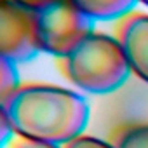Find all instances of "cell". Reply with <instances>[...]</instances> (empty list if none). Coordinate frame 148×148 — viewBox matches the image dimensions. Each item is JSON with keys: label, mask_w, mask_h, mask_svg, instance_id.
<instances>
[{"label": "cell", "mask_w": 148, "mask_h": 148, "mask_svg": "<svg viewBox=\"0 0 148 148\" xmlns=\"http://www.w3.org/2000/svg\"><path fill=\"white\" fill-rule=\"evenodd\" d=\"M0 112L21 139L58 146L80 138L91 119L89 103L82 94L49 84L21 86L0 101Z\"/></svg>", "instance_id": "6da1fadb"}, {"label": "cell", "mask_w": 148, "mask_h": 148, "mask_svg": "<svg viewBox=\"0 0 148 148\" xmlns=\"http://www.w3.org/2000/svg\"><path fill=\"white\" fill-rule=\"evenodd\" d=\"M63 70L79 91L96 96L115 92L132 73L120 38L101 32L91 33L64 58Z\"/></svg>", "instance_id": "7a4b0ae2"}, {"label": "cell", "mask_w": 148, "mask_h": 148, "mask_svg": "<svg viewBox=\"0 0 148 148\" xmlns=\"http://www.w3.org/2000/svg\"><path fill=\"white\" fill-rule=\"evenodd\" d=\"M35 30L40 52L64 59L94 33V21L70 0H59L35 14Z\"/></svg>", "instance_id": "3957f363"}, {"label": "cell", "mask_w": 148, "mask_h": 148, "mask_svg": "<svg viewBox=\"0 0 148 148\" xmlns=\"http://www.w3.org/2000/svg\"><path fill=\"white\" fill-rule=\"evenodd\" d=\"M0 54L14 63L32 61L40 54L35 30V12L12 0L0 4Z\"/></svg>", "instance_id": "277c9868"}, {"label": "cell", "mask_w": 148, "mask_h": 148, "mask_svg": "<svg viewBox=\"0 0 148 148\" xmlns=\"http://www.w3.org/2000/svg\"><path fill=\"white\" fill-rule=\"evenodd\" d=\"M120 44L127 56L131 71L148 84V14H131L120 26Z\"/></svg>", "instance_id": "5b68a950"}, {"label": "cell", "mask_w": 148, "mask_h": 148, "mask_svg": "<svg viewBox=\"0 0 148 148\" xmlns=\"http://www.w3.org/2000/svg\"><path fill=\"white\" fill-rule=\"evenodd\" d=\"M70 2L94 23L127 18L131 16L134 5L139 4L138 0H70Z\"/></svg>", "instance_id": "8992f818"}, {"label": "cell", "mask_w": 148, "mask_h": 148, "mask_svg": "<svg viewBox=\"0 0 148 148\" xmlns=\"http://www.w3.org/2000/svg\"><path fill=\"white\" fill-rule=\"evenodd\" d=\"M21 87L18 63L0 56V101L9 98Z\"/></svg>", "instance_id": "52a82bcc"}, {"label": "cell", "mask_w": 148, "mask_h": 148, "mask_svg": "<svg viewBox=\"0 0 148 148\" xmlns=\"http://www.w3.org/2000/svg\"><path fill=\"white\" fill-rule=\"evenodd\" d=\"M117 148H148V124L127 125L117 134Z\"/></svg>", "instance_id": "ba28073f"}, {"label": "cell", "mask_w": 148, "mask_h": 148, "mask_svg": "<svg viewBox=\"0 0 148 148\" xmlns=\"http://www.w3.org/2000/svg\"><path fill=\"white\" fill-rule=\"evenodd\" d=\"M64 148H117V146L108 143V141H105V139L82 134L80 138H77V139H73L71 143H68Z\"/></svg>", "instance_id": "9c48e42d"}, {"label": "cell", "mask_w": 148, "mask_h": 148, "mask_svg": "<svg viewBox=\"0 0 148 148\" xmlns=\"http://www.w3.org/2000/svg\"><path fill=\"white\" fill-rule=\"evenodd\" d=\"M12 2H16L18 5H21V7H25V9H28V11L37 14V12L47 9V7L58 4L59 0H12Z\"/></svg>", "instance_id": "30bf717a"}, {"label": "cell", "mask_w": 148, "mask_h": 148, "mask_svg": "<svg viewBox=\"0 0 148 148\" xmlns=\"http://www.w3.org/2000/svg\"><path fill=\"white\" fill-rule=\"evenodd\" d=\"M16 136V131L12 127V124L9 122V119L5 117V113L0 112V145H2V148Z\"/></svg>", "instance_id": "8fae6325"}, {"label": "cell", "mask_w": 148, "mask_h": 148, "mask_svg": "<svg viewBox=\"0 0 148 148\" xmlns=\"http://www.w3.org/2000/svg\"><path fill=\"white\" fill-rule=\"evenodd\" d=\"M16 148H64V146H58V145H47V143H37V141H26L21 139V143H18Z\"/></svg>", "instance_id": "7c38bea8"}, {"label": "cell", "mask_w": 148, "mask_h": 148, "mask_svg": "<svg viewBox=\"0 0 148 148\" xmlns=\"http://www.w3.org/2000/svg\"><path fill=\"white\" fill-rule=\"evenodd\" d=\"M138 2H139V4H143L145 7H148V0H138Z\"/></svg>", "instance_id": "4fadbf2b"}]
</instances>
